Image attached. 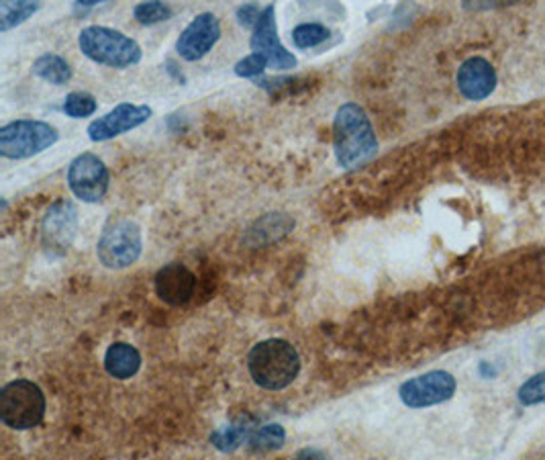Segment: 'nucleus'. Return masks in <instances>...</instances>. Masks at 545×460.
<instances>
[{
	"mask_svg": "<svg viewBox=\"0 0 545 460\" xmlns=\"http://www.w3.org/2000/svg\"><path fill=\"white\" fill-rule=\"evenodd\" d=\"M333 150L337 164L345 170L370 162L376 156L378 140L364 106L345 103L337 109L333 119Z\"/></svg>",
	"mask_w": 545,
	"mask_h": 460,
	"instance_id": "1",
	"label": "nucleus"
},
{
	"mask_svg": "<svg viewBox=\"0 0 545 460\" xmlns=\"http://www.w3.org/2000/svg\"><path fill=\"white\" fill-rule=\"evenodd\" d=\"M78 229V213L70 201L51 205L41 224L43 248L53 256H64L74 242Z\"/></svg>",
	"mask_w": 545,
	"mask_h": 460,
	"instance_id": "10",
	"label": "nucleus"
},
{
	"mask_svg": "<svg viewBox=\"0 0 545 460\" xmlns=\"http://www.w3.org/2000/svg\"><path fill=\"white\" fill-rule=\"evenodd\" d=\"M196 279L186 266L172 262L156 274V293L168 305H184L195 295Z\"/></svg>",
	"mask_w": 545,
	"mask_h": 460,
	"instance_id": "14",
	"label": "nucleus"
},
{
	"mask_svg": "<svg viewBox=\"0 0 545 460\" xmlns=\"http://www.w3.org/2000/svg\"><path fill=\"white\" fill-rule=\"evenodd\" d=\"M329 35H332V31L325 25H321V23H303V25L295 27L293 41L298 50H311L325 43Z\"/></svg>",
	"mask_w": 545,
	"mask_h": 460,
	"instance_id": "18",
	"label": "nucleus"
},
{
	"mask_svg": "<svg viewBox=\"0 0 545 460\" xmlns=\"http://www.w3.org/2000/svg\"><path fill=\"white\" fill-rule=\"evenodd\" d=\"M59 140L58 129L45 121L19 119L0 129V156L25 160L50 150Z\"/></svg>",
	"mask_w": 545,
	"mask_h": 460,
	"instance_id": "5",
	"label": "nucleus"
},
{
	"mask_svg": "<svg viewBox=\"0 0 545 460\" xmlns=\"http://www.w3.org/2000/svg\"><path fill=\"white\" fill-rule=\"evenodd\" d=\"M521 405H540L545 401V371L527 379L519 389Z\"/></svg>",
	"mask_w": 545,
	"mask_h": 460,
	"instance_id": "23",
	"label": "nucleus"
},
{
	"mask_svg": "<svg viewBox=\"0 0 545 460\" xmlns=\"http://www.w3.org/2000/svg\"><path fill=\"white\" fill-rule=\"evenodd\" d=\"M37 3H0V31H9L37 13Z\"/></svg>",
	"mask_w": 545,
	"mask_h": 460,
	"instance_id": "19",
	"label": "nucleus"
},
{
	"mask_svg": "<svg viewBox=\"0 0 545 460\" xmlns=\"http://www.w3.org/2000/svg\"><path fill=\"white\" fill-rule=\"evenodd\" d=\"M251 53H259L264 56L270 66L276 70H290L296 68L298 60L295 53H290L284 45L280 43L278 37V27H276V9L274 5H268L266 9L259 14V21L256 29L251 33Z\"/></svg>",
	"mask_w": 545,
	"mask_h": 460,
	"instance_id": "9",
	"label": "nucleus"
},
{
	"mask_svg": "<svg viewBox=\"0 0 545 460\" xmlns=\"http://www.w3.org/2000/svg\"><path fill=\"white\" fill-rule=\"evenodd\" d=\"M456 387L458 382L450 373L431 371L403 382L401 389H398V395H401V401L406 408L423 409L450 401L456 393Z\"/></svg>",
	"mask_w": 545,
	"mask_h": 460,
	"instance_id": "8",
	"label": "nucleus"
},
{
	"mask_svg": "<svg viewBox=\"0 0 545 460\" xmlns=\"http://www.w3.org/2000/svg\"><path fill=\"white\" fill-rule=\"evenodd\" d=\"M104 368H106V373H109L114 379L125 381V379L135 377L141 368L140 350L125 342L113 344V346H109V350H106V354H104Z\"/></svg>",
	"mask_w": 545,
	"mask_h": 460,
	"instance_id": "15",
	"label": "nucleus"
},
{
	"mask_svg": "<svg viewBox=\"0 0 545 460\" xmlns=\"http://www.w3.org/2000/svg\"><path fill=\"white\" fill-rule=\"evenodd\" d=\"M96 98L90 92H70L64 101V113L72 119H84L96 113Z\"/></svg>",
	"mask_w": 545,
	"mask_h": 460,
	"instance_id": "20",
	"label": "nucleus"
},
{
	"mask_svg": "<svg viewBox=\"0 0 545 460\" xmlns=\"http://www.w3.org/2000/svg\"><path fill=\"white\" fill-rule=\"evenodd\" d=\"M253 428L250 426H243V424H235V426H229V428H223L219 429V432H214L211 436V442L217 446L219 450L223 452H229V450H235L237 446H241V444L248 440V436L251 432Z\"/></svg>",
	"mask_w": 545,
	"mask_h": 460,
	"instance_id": "21",
	"label": "nucleus"
},
{
	"mask_svg": "<svg viewBox=\"0 0 545 460\" xmlns=\"http://www.w3.org/2000/svg\"><path fill=\"white\" fill-rule=\"evenodd\" d=\"M295 460H327L323 452L314 450V448H303L298 455L295 456Z\"/></svg>",
	"mask_w": 545,
	"mask_h": 460,
	"instance_id": "26",
	"label": "nucleus"
},
{
	"mask_svg": "<svg viewBox=\"0 0 545 460\" xmlns=\"http://www.w3.org/2000/svg\"><path fill=\"white\" fill-rule=\"evenodd\" d=\"M458 88L468 101H485L496 88V72L485 58H468L458 70Z\"/></svg>",
	"mask_w": 545,
	"mask_h": 460,
	"instance_id": "13",
	"label": "nucleus"
},
{
	"mask_svg": "<svg viewBox=\"0 0 545 460\" xmlns=\"http://www.w3.org/2000/svg\"><path fill=\"white\" fill-rule=\"evenodd\" d=\"M264 9H259L258 5H243L237 9V19H240V25L245 29H256L259 14H262Z\"/></svg>",
	"mask_w": 545,
	"mask_h": 460,
	"instance_id": "25",
	"label": "nucleus"
},
{
	"mask_svg": "<svg viewBox=\"0 0 545 460\" xmlns=\"http://www.w3.org/2000/svg\"><path fill=\"white\" fill-rule=\"evenodd\" d=\"M78 45L84 56L109 68H127L141 61V45L117 29L90 25L80 31Z\"/></svg>",
	"mask_w": 545,
	"mask_h": 460,
	"instance_id": "3",
	"label": "nucleus"
},
{
	"mask_svg": "<svg viewBox=\"0 0 545 460\" xmlns=\"http://www.w3.org/2000/svg\"><path fill=\"white\" fill-rule=\"evenodd\" d=\"M143 237L141 227L132 219L111 221L103 229L101 240L96 244L98 260L113 271H121L135 264L141 256Z\"/></svg>",
	"mask_w": 545,
	"mask_h": 460,
	"instance_id": "6",
	"label": "nucleus"
},
{
	"mask_svg": "<svg viewBox=\"0 0 545 460\" xmlns=\"http://www.w3.org/2000/svg\"><path fill=\"white\" fill-rule=\"evenodd\" d=\"M284 438H286V434H284L282 426L268 424L262 428H253L245 444H248L251 450H274L282 446Z\"/></svg>",
	"mask_w": 545,
	"mask_h": 460,
	"instance_id": "17",
	"label": "nucleus"
},
{
	"mask_svg": "<svg viewBox=\"0 0 545 460\" xmlns=\"http://www.w3.org/2000/svg\"><path fill=\"white\" fill-rule=\"evenodd\" d=\"M153 115L148 105H132V103H121L114 106L103 117L95 119L88 125V137L92 142H109L113 137L123 135L132 129L143 125Z\"/></svg>",
	"mask_w": 545,
	"mask_h": 460,
	"instance_id": "11",
	"label": "nucleus"
},
{
	"mask_svg": "<svg viewBox=\"0 0 545 460\" xmlns=\"http://www.w3.org/2000/svg\"><path fill=\"white\" fill-rule=\"evenodd\" d=\"M172 6L166 3H158V0H153V3H140L133 9L135 19L141 23V25H156V23L168 21L172 17Z\"/></svg>",
	"mask_w": 545,
	"mask_h": 460,
	"instance_id": "22",
	"label": "nucleus"
},
{
	"mask_svg": "<svg viewBox=\"0 0 545 460\" xmlns=\"http://www.w3.org/2000/svg\"><path fill=\"white\" fill-rule=\"evenodd\" d=\"M268 66H270V61H268L264 56H259V53H250L248 58L237 61L235 74L241 76V78H253V76L262 74Z\"/></svg>",
	"mask_w": 545,
	"mask_h": 460,
	"instance_id": "24",
	"label": "nucleus"
},
{
	"mask_svg": "<svg viewBox=\"0 0 545 460\" xmlns=\"http://www.w3.org/2000/svg\"><path fill=\"white\" fill-rule=\"evenodd\" d=\"M109 168L96 153H80L68 168V187L84 203H98L109 193Z\"/></svg>",
	"mask_w": 545,
	"mask_h": 460,
	"instance_id": "7",
	"label": "nucleus"
},
{
	"mask_svg": "<svg viewBox=\"0 0 545 460\" xmlns=\"http://www.w3.org/2000/svg\"><path fill=\"white\" fill-rule=\"evenodd\" d=\"M221 40V23L213 13H201L182 31L176 51L186 61H198L209 53Z\"/></svg>",
	"mask_w": 545,
	"mask_h": 460,
	"instance_id": "12",
	"label": "nucleus"
},
{
	"mask_svg": "<svg viewBox=\"0 0 545 460\" xmlns=\"http://www.w3.org/2000/svg\"><path fill=\"white\" fill-rule=\"evenodd\" d=\"M248 368L253 382L268 391H280L293 385L301 373V356L286 340L270 337L256 344L248 356Z\"/></svg>",
	"mask_w": 545,
	"mask_h": 460,
	"instance_id": "2",
	"label": "nucleus"
},
{
	"mask_svg": "<svg viewBox=\"0 0 545 460\" xmlns=\"http://www.w3.org/2000/svg\"><path fill=\"white\" fill-rule=\"evenodd\" d=\"M33 74L41 80L53 84V87H64L72 80V66L58 56V53H43L33 61Z\"/></svg>",
	"mask_w": 545,
	"mask_h": 460,
	"instance_id": "16",
	"label": "nucleus"
},
{
	"mask_svg": "<svg viewBox=\"0 0 545 460\" xmlns=\"http://www.w3.org/2000/svg\"><path fill=\"white\" fill-rule=\"evenodd\" d=\"M45 416L43 391L27 379H17L0 391V419L13 429H31Z\"/></svg>",
	"mask_w": 545,
	"mask_h": 460,
	"instance_id": "4",
	"label": "nucleus"
}]
</instances>
